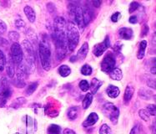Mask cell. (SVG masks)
Returning <instances> with one entry per match:
<instances>
[{
    "instance_id": "21",
    "label": "cell",
    "mask_w": 156,
    "mask_h": 134,
    "mask_svg": "<svg viewBox=\"0 0 156 134\" xmlns=\"http://www.w3.org/2000/svg\"><path fill=\"white\" fill-rule=\"evenodd\" d=\"M103 85V81L101 80H98L97 78H94L91 80V83L89 84V89L91 90V93L92 95L94 96V94L97 93V91H99V89L100 88V86Z\"/></svg>"
},
{
    "instance_id": "5",
    "label": "cell",
    "mask_w": 156,
    "mask_h": 134,
    "mask_svg": "<svg viewBox=\"0 0 156 134\" xmlns=\"http://www.w3.org/2000/svg\"><path fill=\"white\" fill-rule=\"evenodd\" d=\"M12 88L9 80L6 77H3L0 80V107H4L7 102L12 96Z\"/></svg>"
},
{
    "instance_id": "17",
    "label": "cell",
    "mask_w": 156,
    "mask_h": 134,
    "mask_svg": "<svg viewBox=\"0 0 156 134\" xmlns=\"http://www.w3.org/2000/svg\"><path fill=\"white\" fill-rule=\"evenodd\" d=\"M106 93L108 95V97H110L112 99L117 98L119 94H120V90L118 86H114V85H109L106 89Z\"/></svg>"
},
{
    "instance_id": "27",
    "label": "cell",
    "mask_w": 156,
    "mask_h": 134,
    "mask_svg": "<svg viewBox=\"0 0 156 134\" xmlns=\"http://www.w3.org/2000/svg\"><path fill=\"white\" fill-rule=\"evenodd\" d=\"M58 74L62 77H67L71 74V69L67 65H62L58 67Z\"/></svg>"
},
{
    "instance_id": "38",
    "label": "cell",
    "mask_w": 156,
    "mask_h": 134,
    "mask_svg": "<svg viewBox=\"0 0 156 134\" xmlns=\"http://www.w3.org/2000/svg\"><path fill=\"white\" fill-rule=\"evenodd\" d=\"M149 31H150V28H149V26L147 24H144L142 26V28H141V37H145L148 35L149 34Z\"/></svg>"
},
{
    "instance_id": "44",
    "label": "cell",
    "mask_w": 156,
    "mask_h": 134,
    "mask_svg": "<svg viewBox=\"0 0 156 134\" xmlns=\"http://www.w3.org/2000/svg\"><path fill=\"white\" fill-rule=\"evenodd\" d=\"M129 22L130 24H137L138 23V18L136 15H132V16L129 17Z\"/></svg>"
},
{
    "instance_id": "36",
    "label": "cell",
    "mask_w": 156,
    "mask_h": 134,
    "mask_svg": "<svg viewBox=\"0 0 156 134\" xmlns=\"http://www.w3.org/2000/svg\"><path fill=\"white\" fill-rule=\"evenodd\" d=\"M140 7V3H138V2H136V1H134V2H132V3L129 4V12L130 13H134V12H135Z\"/></svg>"
},
{
    "instance_id": "28",
    "label": "cell",
    "mask_w": 156,
    "mask_h": 134,
    "mask_svg": "<svg viewBox=\"0 0 156 134\" xmlns=\"http://www.w3.org/2000/svg\"><path fill=\"white\" fill-rule=\"evenodd\" d=\"M61 131L62 129L60 126L57 124H51L47 128V134H61Z\"/></svg>"
},
{
    "instance_id": "6",
    "label": "cell",
    "mask_w": 156,
    "mask_h": 134,
    "mask_svg": "<svg viewBox=\"0 0 156 134\" xmlns=\"http://www.w3.org/2000/svg\"><path fill=\"white\" fill-rule=\"evenodd\" d=\"M102 112L105 117H107L111 121L113 124H117L120 111L116 106L114 105L111 102H106L105 105L103 106Z\"/></svg>"
},
{
    "instance_id": "49",
    "label": "cell",
    "mask_w": 156,
    "mask_h": 134,
    "mask_svg": "<svg viewBox=\"0 0 156 134\" xmlns=\"http://www.w3.org/2000/svg\"><path fill=\"white\" fill-rule=\"evenodd\" d=\"M151 73L153 74V75H155V65H154L151 68Z\"/></svg>"
},
{
    "instance_id": "50",
    "label": "cell",
    "mask_w": 156,
    "mask_h": 134,
    "mask_svg": "<svg viewBox=\"0 0 156 134\" xmlns=\"http://www.w3.org/2000/svg\"><path fill=\"white\" fill-rule=\"evenodd\" d=\"M14 134H21V133H19V132H16V133H14Z\"/></svg>"
},
{
    "instance_id": "16",
    "label": "cell",
    "mask_w": 156,
    "mask_h": 134,
    "mask_svg": "<svg viewBox=\"0 0 156 134\" xmlns=\"http://www.w3.org/2000/svg\"><path fill=\"white\" fill-rule=\"evenodd\" d=\"M119 36L122 39L125 40H130L134 36V32L133 30L129 28H121L119 30Z\"/></svg>"
},
{
    "instance_id": "31",
    "label": "cell",
    "mask_w": 156,
    "mask_h": 134,
    "mask_svg": "<svg viewBox=\"0 0 156 134\" xmlns=\"http://www.w3.org/2000/svg\"><path fill=\"white\" fill-rule=\"evenodd\" d=\"M8 36H9V39L10 40H12L13 43H17L19 41V38H20V35L16 31H10Z\"/></svg>"
},
{
    "instance_id": "46",
    "label": "cell",
    "mask_w": 156,
    "mask_h": 134,
    "mask_svg": "<svg viewBox=\"0 0 156 134\" xmlns=\"http://www.w3.org/2000/svg\"><path fill=\"white\" fill-rule=\"evenodd\" d=\"M63 134H76V132L70 128H65L63 131Z\"/></svg>"
},
{
    "instance_id": "23",
    "label": "cell",
    "mask_w": 156,
    "mask_h": 134,
    "mask_svg": "<svg viewBox=\"0 0 156 134\" xmlns=\"http://www.w3.org/2000/svg\"><path fill=\"white\" fill-rule=\"evenodd\" d=\"M79 115V107L78 106H71L68 109L67 117L70 121L76 120Z\"/></svg>"
},
{
    "instance_id": "7",
    "label": "cell",
    "mask_w": 156,
    "mask_h": 134,
    "mask_svg": "<svg viewBox=\"0 0 156 134\" xmlns=\"http://www.w3.org/2000/svg\"><path fill=\"white\" fill-rule=\"evenodd\" d=\"M69 11L70 16L72 17L73 21L76 23L79 29L83 30L85 25H84V22H83L82 8L80 6H76L74 4H70L69 6Z\"/></svg>"
},
{
    "instance_id": "35",
    "label": "cell",
    "mask_w": 156,
    "mask_h": 134,
    "mask_svg": "<svg viewBox=\"0 0 156 134\" xmlns=\"http://www.w3.org/2000/svg\"><path fill=\"white\" fill-rule=\"evenodd\" d=\"M99 134H111V129L109 126L106 123H104L99 128Z\"/></svg>"
},
{
    "instance_id": "12",
    "label": "cell",
    "mask_w": 156,
    "mask_h": 134,
    "mask_svg": "<svg viewBox=\"0 0 156 134\" xmlns=\"http://www.w3.org/2000/svg\"><path fill=\"white\" fill-rule=\"evenodd\" d=\"M98 121H99L98 114L96 112H91L83 122V126L84 128H89V127L95 125Z\"/></svg>"
},
{
    "instance_id": "19",
    "label": "cell",
    "mask_w": 156,
    "mask_h": 134,
    "mask_svg": "<svg viewBox=\"0 0 156 134\" xmlns=\"http://www.w3.org/2000/svg\"><path fill=\"white\" fill-rule=\"evenodd\" d=\"M83 10V22H84V25H88L89 23L91 22V20L94 18V13L93 11L89 7H84Z\"/></svg>"
},
{
    "instance_id": "8",
    "label": "cell",
    "mask_w": 156,
    "mask_h": 134,
    "mask_svg": "<svg viewBox=\"0 0 156 134\" xmlns=\"http://www.w3.org/2000/svg\"><path fill=\"white\" fill-rule=\"evenodd\" d=\"M115 65H116V61H115V55L111 52H108V54H106L101 62V70L105 73L109 74L115 69Z\"/></svg>"
},
{
    "instance_id": "34",
    "label": "cell",
    "mask_w": 156,
    "mask_h": 134,
    "mask_svg": "<svg viewBox=\"0 0 156 134\" xmlns=\"http://www.w3.org/2000/svg\"><path fill=\"white\" fill-rule=\"evenodd\" d=\"M6 57L3 52L0 50V71H3L6 65Z\"/></svg>"
},
{
    "instance_id": "15",
    "label": "cell",
    "mask_w": 156,
    "mask_h": 134,
    "mask_svg": "<svg viewBox=\"0 0 156 134\" xmlns=\"http://www.w3.org/2000/svg\"><path fill=\"white\" fill-rule=\"evenodd\" d=\"M88 53H89V44L87 42H84L76 54L78 61H83L86 58Z\"/></svg>"
},
{
    "instance_id": "40",
    "label": "cell",
    "mask_w": 156,
    "mask_h": 134,
    "mask_svg": "<svg viewBox=\"0 0 156 134\" xmlns=\"http://www.w3.org/2000/svg\"><path fill=\"white\" fill-rule=\"evenodd\" d=\"M25 22L23 19H17L16 21H15V26L18 29H22L23 27H25Z\"/></svg>"
},
{
    "instance_id": "39",
    "label": "cell",
    "mask_w": 156,
    "mask_h": 134,
    "mask_svg": "<svg viewBox=\"0 0 156 134\" xmlns=\"http://www.w3.org/2000/svg\"><path fill=\"white\" fill-rule=\"evenodd\" d=\"M129 134H140V124H135L130 130Z\"/></svg>"
},
{
    "instance_id": "20",
    "label": "cell",
    "mask_w": 156,
    "mask_h": 134,
    "mask_svg": "<svg viewBox=\"0 0 156 134\" xmlns=\"http://www.w3.org/2000/svg\"><path fill=\"white\" fill-rule=\"evenodd\" d=\"M26 102V98L25 97H23V96H20V97H18L16 99H14L13 101V102L11 103V105H10V107L12 109H19L23 107V106L25 105Z\"/></svg>"
},
{
    "instance_id": "25",
    "label": "cell",
    "mask_w": 156,
    "mask_h": 134,
    "mask_svg": "<svg viewBox=\"0 0 156 134\" xmlns=\"http://www.w3.org/2000/svg\"><path fill=\"white\" fill-rule=\"evenodd\" d=\"M38 87V81H34V82H31L29 83L25 90V95L27 96H29L33 95L35 92V91L37 90Z\"/></svg>"
},
{
    "instance_id": "48",
    "label": "cell",
    "mask_w": 156,
    "mask_h": 134,
    "mask_svg": "<svg viewBox=\"0 0 156 134\" xmlns=\"http://www.w3.org/2000/svg\"><path fill=\"white\" fill-rule=\"evenodd\" d=\"M78 59H77V56L76 55H74V56H72V57L70 58V61L71 62H75Z\"/></svg>"
},
{
    "instance_id": "41",
    "label": "cell",
    "mask_w": 156,
    "mask_h": 134,
    "mask_svg": "<svg viewBox=\"0 0 156 134\" xmlns=\"http://www.w3.org/2000/svg\"><path fill=\"white\" fill-rule=\"evenodd\" d=\"M7 31V24L0 19V34H4Z\"/></svg>"
},
{
    "instance_id": "29",
    "label": "cell",
    "mask_w": 156,
    "mask_h": 134,
    "mask_svg": "<svg viewBox=\"0 0 156 134\" xmlns=\"http://www.w3.org/2000/svg\"><path fill=\"white\" fill-rule=\"evenodd\" d=\"M151 94L152 93L150 92L149 90L144 89V88H142V89L139 90L138 91V95L140 96L141 99L143 100H150L151 98Z\"/></svg>"
},
{
    "instance_id": "22",
    "label": "cell",
    "mask_w": 156,
    "mask_h": 134,
    "mask_svg": "<svg viewBox=\"0 0 156 134\" xmlns=\"http://www.w3.org/2000/svg\"><path fill=\"white\" fill-rule=\"evenodd\" d=\"M147 45H148V43H147L146 40H142V41L140 43V45H139V49H138L137 52V58L139 60H142V59L144 57Z\"/></svg>"
},
{
    "instance_id": "33",
    "label": "cell",
    "mask_w": 156,
    "mask_h": 134,
    "mask_svg": "<svg viewBox=\"0 0 156 134\" xmlns=\"http://www.w3.org/2000/svg\"><path fill=\"white\" fill-rule=\"evenodd\" d=\"M79 86H80V90L83 91V92H86L89 90V81L86 80H82L79 84Z\"/></svg>"
},
{
    "instance_id": "2",
    "label": "cell",
    "mask_w": 156,
    "mask_h": 134,
    "mask_svg": "<svg viewBox=\"0 0 156 134\" xmlns=\"http://www.w3.org/2000/svg\"><path fill=\"white\" fill-rule=\"evenodd\" d=\"M38 54L42 67L44 70H49L51 68V50L48 41L43 39L39 42Z\"/></svg>"
},
{
    "instance_id": "30",
    "label": "cell",
    "mask_w": 156,
    "mask_h": 134,
    "mask_svg": "<svg viewBox=\"0 0 156 134\" xmlns=\"http://www.w3.org/2000/svg\"><path fill=\"white\" fill-rule=\"evenodd\" d=\"M92 67L88 64L83 65V66H82V68H81V73H82V75L86 76H90V75L92 74Z\"/></svg>"
},
{
    "instance_id": "14",
    "label": "cell",
    "mask_w": 156,
    "mask_h": 134,
    "mask_svg": "<svg viewBox=\"0 0 156 134\" xmlns=\"http://www.w3.org/2000/svg\"><path fill=\"white\" fill-rule=\"evenodd\" d=\"M134 94V87L131 85H128L125 88L124 94V103L125 105H128L130 102L132 97Z\"/></svg>"
},
{
    "instance_id": "37",
    "label": "cell",
    "mask_w": 156,
    "mask_h": 134,
    "mask_svg": "<svg viewBox=\"0 0 156 134\" xmlns=\"http://www.w3.org/2000/svg\"><path fill=\"white\" fill-rule=\"evenodd\" d=\"M146 111H147V112L149 113V115L155 117V115H156L155 104H150V105L148 106H147Z\"/></svg>"
},
{
    "instance_id": "47",
    "label": "cell",
    "mask_w": 156,
    "mask_h": 134,
    "mask_svg": "<svg viewBox=\"0 0 156 134\" xmlns=\"http://www.w3.org/2000/svg\"><path fill=\"white\" fill-rule=\"evenodd\" d=\"M93 5L95 7V8H99V7H100V5H101V3H102V2L101 1H99V0H96V1H93Z\"/></svg>"
},
{
    "instance_id": "32",
    "label": "cell",
    "mask_w": 156,
    "mask_h": 134,
    "mask_svg": "<svg viewBox=\"0 0 156 134\" xmlns=\"http://www.w3.org/2000/svg\"><path fill=\"white\" fill-rule=\"evenodd\" d=\"M139 116L144 121H150V115L149 113L147 112V111L145 109H140L139 111Z\"/></svg>"
},
{
    "instance_id": "24",
    "label": "cell",
    "mask_w": 156,
    "mask_h": 134,
    "mask_svg": "<svg viewBox=\"0 0 156 134\" xmlns=\"http://www.w3.org/2000/svg\"><path fill=\"white\" fill-rule=\"evenodd\" d=\"M108 75L112 80H117V81L121 80L123 78V72H122L121 69H119V68H115Z\"/></svg>"
},
{
    "instance_id": "11",
    "label": "cell",
    "mask_w": 156,
    "mask_h": 134,
    "mask_svg": "<svg viewBox=\"0 0 156 134\" xmlns=\"http://www.w3.org/2000/svg\"><path fill=\"white\" fill-rule=\"evenodd\" d=\"M16 66V80L22 81V82H25L27 75L29 73L25 64L21 63V64L18 65Z\"/></svg>"
},
{
    "instance_id": "3",
    "label": "cell",
    "mask_w": 156,
    "mask_h": 134,
    "mask_svg": "<svg viewBox=\"0 0 156 134\" xmlns=\"http://www.w3.org/2000/svg\"><path fill=\"white\" fill-rule=\"evenodd\" d=\"M23 57L26 61V67L28 69L29 73H32L35 69V55L34 49L33 47L32 44L29 40H23L21 44Z\"/></svg>"
},
{
    "instance_id": "4",
    "label": "cell",
    "mask_w": 156,
    "mask_h": 134,
    "mask_svg": "<svg viewBox=\"0 0 156 134\" xmlns=\"http://www.w3.org/2000/svg\"><path fill=\"white\" fill-rule=\"evenodd\" d=\"M67 46L68 50L73 52L76 49L80 41V31L72 22L67 24Z\"/></svg>"
},
{
    "instance_id": "43",
    "label": "cell",
    "mask_w": 156,
    "mask_h": 134,
    "mask_svg": "<svg viewBox=\"0 0 156 134\" xmlns=\"http://www.w3.org/2000/svg\"><path fill=\"white\" fill-rule=\"evenodd\" d=\"M122 46H123L122 43H120V42H117V43H115V46L113 47V49H114V50L116 51V52H120V50H121L122 49Z\"/></svg>"
},
{
    "instance_id": "26",
    "label": "cell",
    "mask_w": 156,
    "mask_h": 134,
    "mask_svg": "<svg viewBox=\"0 0 156 134\" xmlns=\"http://www.w3.org/2000/svg\"><path fill=\"white\" fill-rule=\"evenodd\" d=\"M93 98H94V96L92 95L91 92H87V94L84 96V98L83 100V104H82V106L84 110H86L90 106V105L92 104L93 102Z\"/></svg>"
},
{
    "instance_id": "13",
    "label": "cell",
    "mask_w": 156,
    "mask_h": 134,
    "mask_svg": "<svg viewBox=\"0 0 156 134\" xmlns=\"http://www.w3.org/2000/svg\"><path fill=\"white\" fill-rule=\"evenodd\" d=\"M15 66L16 65L13 63V60H12V58H11L9 54L6 61V65H5L7 75L9 78H13V76H14V75H15Z\"/></svg>"
},
{
    "instance_id": "18",
    "label": "cell",
    "mask_w": 156,
    "mask_h": 134,
    "mask_svg": "<svg viewBox=\"0 0 156 134\" xmlns=\"http://www.w3.org/2000/svg\"><path fill=\"white\" fill-rule=\"evenodd\" d=\"M23 12L25 13L27 19L30 23H34L36 20V13H35L34 9L32 7L29 5H26L23 9Z\"/></svg>"
},
{
    "instance_id": "10",
    "label": "cell",
    "mask_w": 156,
    "mask_h": 134,
    "mask_svg": "<svg viewBox=\"0 0 156 134\" xmlns=\"http://www.w3.org/2000/svg\"><path fill=\"white\" fill-rule=\"evenodd\" d=\"M110 46V40H109V37L106 36L105 39V40L101 43H99L94 46L93 48V54H94L97 57L101 56L105 51L107 50L108 47Z\"/></svg>"
},
{
    "instance_id": "1",
    "label": "cell",
    "mask_w": 156,
    "mask_h": 134,
    "mask_svg": "<svg viewBox=\"0 0 156 134\" xmlns=\"http://www.w3.org/2000/svg\"><path fill=\"white\" fill-rule=\"evenodd\" d=\"M67 23L63 17L58 16L54 21V39L55 50H56V57L58 61L64 60L67 54Z\"/></svg>"
},
{
    "instance_id": "9",
    "label": "cell",
    "mask_w": 156,
    "mask_h": 134,
    "mask_svg": "<svg viewBox=\"0 0 156 134\" xmlns=\"http://www.w3.org/2000/svg\"><path fill=\"white\" fill-rule=\"evenodd\" d=\"M9 54L15 65H18L23 63V53L22 47L19 43H13L12 44L11 47H10Z\"/></svg>"
},
{
    "instance_id": "45",
    "label": "cell",
    "mask_w": 156,
    "mask_h": 134,
    "mask_svg": "<svg viewBox=\"0 0 156 134\" xmlns=\"http://www.w3.org/2000/svg\"><path fill=\"white\" fill-rule=\"evenodd\" d=\"M148 86L151 87V88H154L155 89V80H153V79H150V80H148Z\"/></svg>"
},
{
    "instance_id": "42",
    "label": "cell",
    "mask_w": 156,
    "mask_h": 134,
    "mask_svg": "<svg viewBox=\"0 0 156 134\" xmlns=\"http://www.w3.org/2000/svg\"><path fill=\"white\" fill-rule=\"evenodd\" d=\"M120 17H121V13H119V12H116V13H115L114 14H112L111 21L114 23L118 22L119 19Z\"/></svg>"
}]
</instances>
